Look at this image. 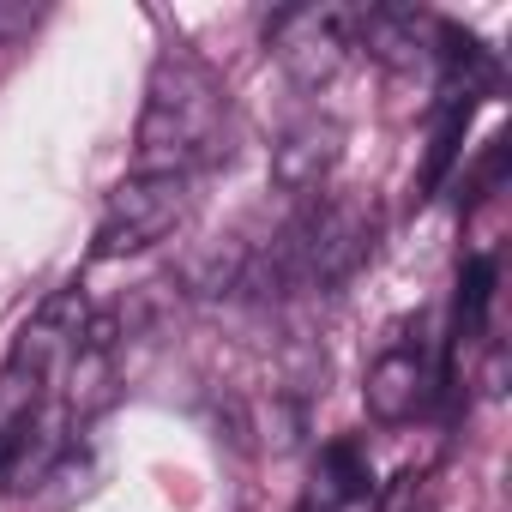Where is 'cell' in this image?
Instances as JSON below:
<instances>
[{
	"label": "cell",
	"mask_w": 512,
	"mask_h": 512,
	"mask_svg": "<svg viewBox=\"0 0 512 512\" xmlns=\"http://www.w3.org/2000/svg\"><path fill=\"white\" fill-rule=\"evenodd\" d=\"M229 151V91L193 49H163L139 115V175H199Z\"/></svg>",
	"instance_id": "1"
},
{
	"label": "cell",
	"mask_w": 512,
	"mask_h": 512,
	"mask_svg": "<svg viewBox=\"0 0 512 512\" xmlns=\"http://www.w3.org/2000/svg\"><path fill=\"white\" fill-rule=\"evenodd\" d=\"M193 211V181L187 175H133L115 187L103 223H97V260H127V253L157 247L175 235V223Z\"/></svg>",
	"instance_id": "2"
},
{
	"label": "cell",
	"mask_w": 512,
	"mask_h": 512,
	"mask_svg": "<svg viewBox=\"0 0 512 512\" xmlns=\"http://www.w3.org/2000/svg\"><path fill=\"white\" fill-rule=\"evenodd\" d=\"M266 43L302 91H320L344 73V61L356 49V7H284V13H272Z\"/></svg>",
	"instance_id": "3"
},
{
	"label": "cell",
	"mask_w": 512,
	"mask_h": 512,
	"mask_svg": "<svg viewBox=\"0 0 512 512\" xmlns=\"http://www.w3.org/2000/svg\"><path fill=\"white\" fill-rule=\"evenodd\" d=\"M338 157H344V127L308 115V121H296V127L272 145V181H278L290 199H314V193H326Z\"/></svg>",
	"instance_id": "4"
},
{
	"label": "cell",
	"mask_w": 512,
	"mask_h": 512,
	"mask_svg": "<svg viewBox=\"0 0 512 512\" xmlns=\"http://www.w3.org/2000/svg\"><path fill=\"white\" fill-rule=\"evenodd\" d=\"M428 386H434L428 356L410 350V344H392V350L374 356L368 386H362V404H368L374 422H410V416L428 404Z\"/></svg>",
	"instance_id": "5"
},
{
	"label": "cell",
	"mask_w": 512,
	"mask_h": 512,
	"mask_svg": "<svg viewBox=\"0 0 512 512\" xmlns=\"http://www.w3.org/2000/svg\"><path fill=\"white\" fill-rule=\"evenodd\" d=\"M374 470H368V452L356 440H332L320 458H314V482H308V500L302 512H344L368 494Z\"/></svg>",
	"instance_id": "6"
},
{
	"label": "cell",
	"mask_w": 512,
	"mask_h": 512,
	"mask_svg": "<svg viewBox=\"0 0 512 512\" xmlns=\"http://www.w3.org/2000/svg\"><path fill=\"white\" fill-rule=\"evenodd\" d=\"M356 49H368L386 67H416L428 55V19H416L404 7H368V13H356Z\"/></svg>",
	"instance_id": "7"
},
{
	"label": "cell",
	"mask_w": 512,
	"mask_h": 512,
	"mask_svg": "<svg viewBox=\"0 0 512 512\" xmlns=\"http://www.w3.org/2000/svg\"><path fill=\"white\" fill-rule=\"evenodd\" d=\"M49 398V380L37 374V368H25V362H0V464H7V452H13V440H19V428L37 416V404Z\"/></svg>",
	"instance_id": "8"
},
{
	"label": "cell",
	"mask_w": 512,
	"mask_h": 512,
	"mask_svg": "<svg viewBox=\"0 0 512 512\" xmlns=\"http://www.w3.org/2000/svg\"><path fill=\"white\" fill-rule=\"evenodd\" d=\"M488 308H494V260L476 253L458 278V320H452V344H476L482 326H488Z\"/></svg>",
	"instance_id": "9"
}]
</instances>
